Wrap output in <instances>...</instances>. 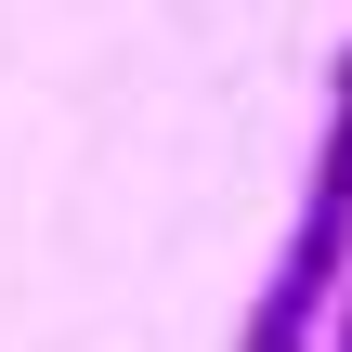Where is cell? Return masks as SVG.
<instances>
[{"instance_id":"obj_1","label":"cell","mask_w":352,"mask_h":352,"mask_svg":"<svg viewBox=\"0 0 352 352\" xmlns=\"http://www.w3.org/2000/svg\"><path fill=\"white\" fill-rule=\"evenodd\" d=\"M340 274H352V52L327 65V144H314V183H300V222L248 300L235 352H314L327 314H340Z\"/></svg>"},{"instance_id":"obj_2","label":"cell","mask_w":352,"mask_h":352,"mask_svg":"<svg viewBox=\"0 0 352 352\" xmlns=\"http://www.w3.org/2000/svg\"><path fill=\"white\" fill-rule=\"evenodd\" d=\"M314 352H352V274H340V314H327V340Z\"/></svg>"}]
</instances>
